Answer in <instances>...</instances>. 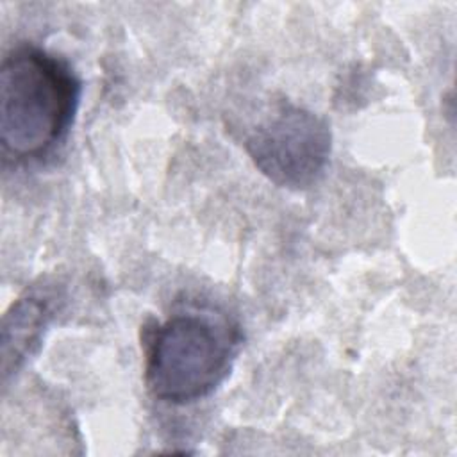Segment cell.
I'll return each instance as SVG.
<instances>
[{
	"label": "cell",
	"instance_id": "1",
	"mask_svg": "<svg viewBox=\"0 0 457 457\" xmlns=\"http://www.w3.org/2000/svg\"><path fill=\"white\" fill-rule=\"evenodd\" d=\"M82 95L71 66L36 46L18 45L0 66V143L12 161L43 159L61 145Z\"/></svg>",
	"mask_w": 457,
	"mask_h": 457
},
{
	"label": "cell",
	"instance_id": "2",
	"mask_svg": "<svg viewBox=\"0 0 457 457\" xmlns=\"http://www.w3.org/2000/svg\"><path fill=\"white\" fill-rule=\"evenodd\" d=\"M241 346L239 327L212 309H186L152 330L145 384L164 403L209 396L228 375Z\"/></svg>",
	"mask_w": 457,
	"mask_h": 457
},
{
	"label": "cell",
	"instance_id": "3",
	"mask_svg": "<svg viewBox=\"0 0 457 457\" xmlns=\"http://www.w3.org/2000/svg\"><path fill=\"white\" fill-rule=\"evenodd\" d=\"M245 148L255 168L275 186L300 191L323 177L332 132L320 114L280 102L248 132Z\"/></svg>",
	"mask_w": 457,
	"mask_h": 457
},
{
	"label": "cell",
	"instance_id": "4",
	"mask_svg": "<svg viewBox=\"0 0 457 457\" xmlns=\"http://www.w3.org/2000/svg\"><path fill=\"white\" fill-rule=\"evenodd\" d=\"M52 318L46 298L27 295L18 298L2 323V382L16 375L37 348Z\"/></svg>",
	"mask_w": 457,
	"mask_h": 457
}]
</instances>
